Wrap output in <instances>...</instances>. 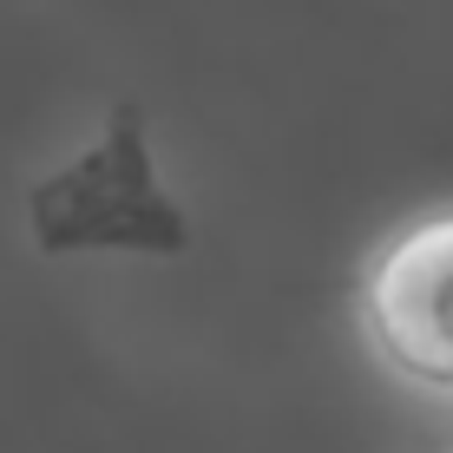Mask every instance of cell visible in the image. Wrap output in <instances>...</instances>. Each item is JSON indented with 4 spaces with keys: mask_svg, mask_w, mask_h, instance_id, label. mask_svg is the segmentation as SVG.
Here are the masks:
<instances>
[{
    "mask_svg": "<svg viewBox=\"0 0 453 453\" xmlns=\"http://www.w3.org/2000/svg\"><path fill=\"white\" fill-rule=\"evenodd\" d=\"M27 224L46 257H80V250L184 257V243H191L184 211L158 184V158H151L138 105H119L80 158L46 171L27 191Z\"/></svg>",
    "mask_w": 453,
    "mask_h": 453,
    "instance_id": "1",
    "label": "cell"
},
{
    "mask_svg": "<svg viewBox=\"0 0 453 453\" xmlns=\"http://www.w3.org/2000/svg\"><path fill=\"white\" fill-rule=\"evenodd\" d=\"M368 329L395 368L453 388V217L388 243L368 276Z\"/></svg>",
    "mask_w": 453,
    "mask_h": 453,
    "instance_id": "2",
    "label": "cell"
}]
</instances>
